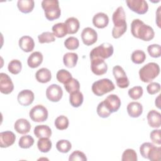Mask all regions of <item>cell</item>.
<instances>
[{
  "label": "cell",
  "instance_id": "1",
  "mask_svg": "<svg viewBox=\"0 0 161 161\" xmlns=\"http://www.w3.org/2000/svg\"><path fill=\"white\" fill-rule=\"evenodd\" d=\"M131 33L132 35L142 40L148 42L155 36L153 28L143 23L140 19H135L131 23Z\"/></svg>",
  "mask_w": 161,
  "mask_h": 161
},
{
  "label": "cell",
  "instance_id": "2",
  "mask_svg": "<svg viewBox=\"0 0 161 161\" xmlns=\"http://www.w3.org/2000/svg\"><path fill=\"white\" fill-rule=\"evenodd\" d=\"M114 27L112 30V36L114 38H119L126 31L127 24L126 22V15L122 6H119L112 16Z\"/></svg>",
  "mask_w": 161,
  "mask_h": 161
},
{
  "label": "cell",
  "instance_id": "3",
  "mask_svg": "<svg viewBox=\"0 0 161 161\" xmlns=\"http://www.w3.org/2000/svg\"><path fill=\"white\" fill-rule=\"evenodd\" d=\"M160 73V67L155 62H150L139 70L140 80L143 82H151Z\"/></svg>",
  "mask_w": 161,
  "mask_h": 161
},
{
  "label": "cell",
  "instance_id": "4",
  "mask_svg": "<svg viewBox=\"0 0 161 161\" xmlns=\"http://www.w3.org/2000/svg\"><path fill=\"white\" fill-rule=\"evenodd\" d=\"M42 7L44 10L46 18L50 21L58 19L60 16L61 10L57 0H43Z\"/></svg>",
  "mask_w": 161,
  "mask_h": 161
},
{
  "label": "cell",
  "instance_id": "5",
  "mask_svg": "<svg viewBox=\"0 0 161 161\" xmlns=\"http://www.w3.org/2000/svg\"><path fill=\"white\" fill-rule=\"evenodd\" d=\"M113 82L109 79H102L94 82L92 85V91L97 96H102L104 94L114 89Z\"/></svg>",
  "mask_w": 161,
  "mask_h": 161
},
{
  "label": "cell",
  "instance_id": "6",
  "mask_svg": "<svg viewBox=\"0 0 161 161\" xmlns=\"http://www.w3.org/2000/svg\"><path fill=\"white\" fill-rule=\"evenodd\" d=\"M114 52L113 45L109 43H103L94 48L90 52V58H99L101 59H106L110 57Z\"/></svg>",
  "mask_w": 161,
  "mask_h": 161
},
{
  "label": "cell",
  "instance_id": "7",
  "mask_svg": "<svg viewBox=\"0 0 161 161\" xmlns=\"http://www.w3.org/2000/svg\"><path fill=\"white\" fill-rule=\"evenodd\" d=\"M47 109L41 104H38L33 107L30 112L29 116L32 121L35 122H43L48 118Z\"/></svg>",
  "mask_w": 161,
  "mask_h": 161
},
{
  "label": "cell",
  "instance_id": "8",
  "mask_svg": "<svg viewBox=\"0 0 161 161\" xmlns=\"http://www.w3.org/2000/svg\"><path fill=\"white\" fill-rule=\"evenodd\" d=\"M113 74L116 81V85L121 89L126 88L130 85V81L124 69L119 65H116L113 68Z\"/></svg>",
  "mask_w": 161,
  "mask_h": 161
},
{
  "label": "cell",
  "instance_id": "9",
  "mask_svg": "<svg viewBox=\"0 0 161 161\" xmlns=\"http://www.w3.org/2000/svg\"><path fill=\"white\" fill-rule=\"evenodd\" d=\"M126 3L132 11L138 14H143L148 9V3L145 0H126Z\"/></svg>",
  "mask_w": 161,
  "mask_h": 161
},
{
  "label": "cell",
  "instance_id": "10",
  "mask_svg": "<svg viewBox=\"0 0 161 161\" xmlns=\"http://www.w3.org/2000/svg\"><path fill=\"white\" fill-rule=\"evenodd\" d=\"M63 96V91L61 87L57 84H53L49 86L46 90V96L52 102L59 101Z\"/></svg>",
  "mask_w": 161,
  "mask_h": 161
},
{
  "label": "cell",
  "instance_id": "11",
  "mask_svg": "<svg viewBox=\"0 0 161 161\" xmlns=\"http://www.w3.org/2000/svg\"><path fill=\"white\" fill-rule=\"evenodd\" d=\"M91 69L95 75H101L106 73L108 65L104 60L99 58H94L91 59Z\"/></svg>",
  "mask_w": 161,
  "mask_h": 161
},
{
  "label": "cell",
  "instance_id": "12",
  "mask_svg": "<svg viewBox=\"0 0 161 161\" xmlns=\"http://www.w3.org/2000/svg\"><path fill=\"white\" fill-rule=\"evenodd\" d=\"M81 38L84 45L90 46L96 42L97 40V33L93 28L86 27L83 29L81 33Z\"/></svg>",
  "mask_w": 161,
  "mask_h": 161
},
{
  "label": "cell",
  "instance_id": "13",
  "mask_svg": "<svg viewBox=\"0 0 161 161\" xmlns=\"http://www.w3.org/2000/svg\"><path fill=\"white\" fill-rule=\"evenodd\" d=\"M14 89V84L9 76L5 73L0 74V91L4 94H9Z\"/></svg>",
  "mask_w": 161,
  "mask_h": 161
},
{
  "label": "cell",
  "instance_id": "14",
  "mask_svg": "<svg viewBox=\"0 0 161 161\" xmlns=\"http://www.w3.org/2000/svg\"><path fill=\"white\" fill-rule=\"evenodd\" d=\"M35 99L34 93L29 89H24L20 91L17 97L19 104L23 106H28L32 104Z\"/></svg>",
  "mask_w": 161,
  "mask_h": 161
},
{
  "label": "cell",
  "instance_id": "15",
  "mask_svg": "<svg viewBox=\"0 0 161 161\" xmlns=\"http://www.w3.org/2000/svg\"><path fill=\"white\" fill-rule=\"evenodd\" d=\"M103 101L111 113L116 112L121 106V100L116 94H110Z\"/></svg>",
  "mask_w": 161,
  "mask_h": 161
},
{
  "label": "cell",
  "instance_id": "16",
  "mask_svg": "<svg viewBox=\"0 0 161 161\" xmlns=\"http://www.w3.org/2000/svg\"><path fill=\"white\" fill-rule=\"evenodd\" d=\"M16 136L11 131H5L0 133V147L7 148L11 146L15 142Z\"/></svg>",
  "mask_w": 161,
  "mask_h": 161
},
{
  "label": "cell",
  "instance_id": "17",
  "mask_svg": "<svg viewBox=\"0 0 161 161\" xmlns=\"http://www.w3.org/2000/svg\"><path fill=\"white\" fill-rule=\"evenodd\" d=\"M148 123L152 128H158L161 126V114L156 110L150 111L147 116Z\"/></svg>",
  "mask_w": 161,
  "mask_h": 161
},
{
  "label": "cell",
  "instance_id": "18",
  "mask_svg": "<svg viewBox=\"0 0 161 161\" xmlns=\"http://www.w3.org/2000/svg\"><path fill=\"white\" fill-rule=\"evenodd\" d=\"M15 131L19 134H26L31 129V125L30 122L24 118H20L16 121L14 125Z\"/></svg>",
  "mask_w": 161,
  "mask_h": 161
},
{
  "label": "cell",
  "instance_id": "19",
  "mask_svg": "<svg viewBox=\"0 0 161 161\" xmlns=\"http://www.w3.org/2000/svg\"><path fill=\"white\" fill-rule=\"evenodd\" d=\"M92 23L97 28H104L109 23V18L104 13H97L92 18Z\"/></svg>",
  "mask_w": 161,
  "mask_h": 161
},
{
  "label": "cell",
  "instance_id": "20",
  "mask_svg": "<svg viewBox=\"0 0 161 161\" xmlns=\"http://www.w3.org/2000/svg\"><path fill=\"white\" fill-rule=\"evenodd\" d=\"M19 46L25 52H31L35 47L33 39L30 36H23L19 40Z\"/></svg>",
  "mask_w": 161,
  "mask_h": 161
},
{
  "label": "cell",
  "instance_id": "21",
  "mask_svg": "<svg viewBox=\"0 0 161 161\" xmlns=\"http://www.w3.org/2000/svg\"><path fill=\"white\" fill-rule=\"evenodd\" d=\"M128 115L131 118H138L143 113V106L138 102H131L126 108Z\"/></svg>",
  "mask_w": 161,
  "mask_h": 161
},
{
  "label": "cell",
  "instance_id": "22",
  "mask_svg": "<svg viewBox=\"0 0 161 161\" xmlns=\"http://www.w3.org/2000/svg\"><path fill=\"white\" fill-rule=\"evenodd\" d=\"M43 58V55L41 52H34L28 58V65L32 69L36 68L42 63Z\"/></svg>",
  "mask_w": 161,
  "mask_h": 161
},
{
  "label": "cell",
  "instance_id": "23",
  "mask_svg": "<svg viewBox=\"0 0 161 161\" xmlns=\"http://www.w3.org/2000/svg\"><path fill=\"white\" fill-rule=\"evenodd\" d=\"M34 134L38 138H50L52 135V130L50 128L45 125H37L34 128Z\"/></svg>",
  "mask_w": 161,
  "mask_h": 161
},
{
  "label": "cell",
  "instance_id": "24",
  "mask_svg": "<svg viewBox=\"0 0 161 161\" xmlns=\"http://www.w3.org/2000/svg\"><path fill=\"white\" fill-rule=\"evenodd\" d=\"M35 77L38 82L47 83L51 80L52 74L49 69L47 68H42L37 70L35 74Z\"/></svg>",
  "mask_w": 161,
  "mask_h": 161
},
{
  "label": "cell",
  "instance_id": "25",
  "mask_svg": "<svg viewBox=\"0 0 161 161\" xmlns=\"http://www.w3.org/2000/svg\"><path fill=\"white\" fill-rule=\"evenodd\" d=\"M17 6L21 12L29 13L33 9L35 2L33 0H18Z\"/></svg>",
  "mask_w": 161,
  "mask_h": 161
},
{
  "label": "cell",
  "instance_id": "26",
  "mask_svg": "<svg viewBox=\"0 0 161 161\" xmlns=\"http://www.w3.org/2000/svg\"><path fill=\"white\" fill-rule=\"evenodd\" d=\"M65 24L67 28L68 34H74L77 33L80 27V23L77 18L74 17H70L67 18Z\"/></svg>",
  "mask_w": 161,
  "mask_h": 161
},
{
  "label": "cell",
  "instance_id": "27",
  "mask_svg": "<svg viewBox=\"0 0 161 161\" xmlns=\"http://www.w3.org/2000/svg\"><path fill=\"white\" fill-rule=\"evenodd\" d=\"M78 60V55L75 53L68 52L66 53L63 57V62L65 67L68 68L74 67Z\"/></svg>",
  "mask_w": 161,
  "mask_h": 161
},
{
  "label": "cell",
  "instance_id": "28",
  "mask_svg": "<svg viewBox=\"0 0 161 161\" xmlns=\"http://www.w3.org/2000/svg\"><path fill=\"white\" fill-rule=\"evenodd\" d=\"M52 31L54 36L57 38H63L67 34H68L67 28L65 23H58L55 24L52 26Z\"/></svg>",
  "mask_w": 161,
  "mask_h": 161
},
{
  "label": "cell",
  "instance_id": "29",
  "mask_svg": "<svg viewBox=\"0 0 161 161\" xmlns=\"http://www.w3.org/2000/svg\"><path fill=\"white\" fill-rule=\"evenodd\" d=\"M84 100V96L81 92L76 91L70 94L69 102L74 108H78L82 105Z\"/></svg>",
  "mask_w": 161,
  "mask_h": 161
},
{
  "label": "cell",
  "instance_id": "30",
  "mask_svg": "<svg viewBox=\"0 0 161 161\" xmlns=\"http://www.w3.org/2000/svg\"><path fill=\"white\" fill-rule=\"evenodd\" d=\"M52 143L48 138H40L38 140L37 147L38 150L43 153L48 152L52 148Z\"/></svg>",
  "mask_w": 161,
  "mask_h": 161
},
{
  "label": "cell",
  "instance_id": "31",
  "mask_svg": "<svg viewBox=\"0 0 161 161\" xmlns=\"http://www.w3.org/2000/svg\"><path fill=\"white\" fill-rule=\"evenodd\" d=\"M64 87L67 92L71 94L72 92L79 91L80 89L79 82L75 78L72 77L67 82L64 84Z\"/></svg>",
  "mask_w": 161,
  "mask_h": 161
},
{
  "label": "cell",
  "instance_id": "32",
  "mask_svg": "<svg viewBox=\"0 0 161 161\" xmlns=\"http://www.w3.org/2000/svg\"><path fill=\"white\" fill-rule=\"evenodd\" d=\"M22 69V64L20 60L18 59H13L11 60L8 65L9 72L14 75L19 74Z\"/></svg>",
  "mask_w": 161,
  "mask_h": 161
},
{
  "label": "cell",
  "instance_id": "33",
  "mask_svg": "<svg viewBox=\"0 0 161 161\" xmlns=\"http://www.w3.org/2000/svg\"><path fill=\"white\" fill-rule=\"evenodd\" d=\"M132 62L136 64H141L144 62L146 59L145 53L141 50H136L133 51L131 55Z\"/></svg>",
  "mask_w": 161,
  "mask_h": 161
},
{
  "label": "cell",
  "instance_id": "34",
  "mask_svg": "<svg viewBox=\"0 0 161 161\" xmlns=\"http://www.w3.org/2000/svg\"><path fill=\"white\" fill-rule=\"evenodd\" d=\"M69 121L68 118L64 115H60L58 116L54 122L55 126L57 129L59 130H64L68 128Z\"/></svg>",
  "mask_w": 161,
  "mask_h": 161
},
{
  "label": "cell",
  "instance_id": "35",
  "mask_svg": "<svg viewBox=\"0 0 161 161\" xmlns=\"http://www.w3.org/2000/svg\"><path fill=\"white\" fill-rule=\"evenodd\" d=\"M56 148L60 152L65 153L70 150L72 148V144L67 140H60L57 142Z\"/></svg>",
  "mask_w": 161,
  "mask_h": 161
},
{
  "label": "cell",
  "instance_id": "36",
  "mask_svg": "<svg viewBox=\"0 0 161 161\" xmlns=\"http://www.w3.org/2000/svg\"><path fill=\"white\" fill-rule=\"evenodd\" d=\"M33 143L34 139L31 136L29 135L22 136L19 138L18 142V145L21 148H28L31 147L33 145Z\"/></svg>",
  "mask_w": 161,
  "mask_h": 161
},
{
  "label": "cell",
  "instance_id": "37",
  "mask_svg": "<svg viewBox=\"0 0 161 161\" xmlns=\"http://www.w3.org/2000/svg\"><path fill=\"white\" fill-rule=\"evenodd\" d=\"M56 77L57 80L59 82L64 84L72 77V74L68 70L65 69H60L57 72Z\"/></svg>",
  "mask_w": 161,
  "mask_h": 161
},
{
  "label": "cell",
  "instance_id": "38",
  "mask_svg": "<svg viewBox=\"0 0 161 161\" xmlns=\"http://www.w3.org/2000/svg\"><path fill=\"white\" fill-rule=\"evenodd\" d=\"M129 96L133 100H137L140 99L143 93V90L141 86H135L128 90Z\"/></svg>",
  "mask_w": 161,
  "mask_h": 161
},
{
  "label": "cell",
  "instance_id": "39",
  "mask_svg": "<svg viewBox=\"0 0 161 161\" xmlns=\"http://www.w3.org/2000/svg\"><path fill=\"white\" fill-rule=\"evenodd\" d=\"M122 161H136L137 160V155L136 152L133 149L128 148L125 150L121 157Z\"/></svg>",
  "mask_w": 161,
  "mask_h": 161
},
{
  "label": "cell",
  "instance_id": "40",
  "mask_svg": "<svg viewBox=\"0 0 161 161\" xmlns=\"http://www.w3.org/2000/svg\"><path fill=\"white\" fill-rule=\"evenodd\" d=\"M38 39L39 43H51L53 42L55 40L53 33L50 31H45L42 33L41 35H39L38 36Z\"/></svg>",
  "mask_w": 161,
  "mask_h": 161
},
{
  "label": "cell",
  "instance_id": "41",
  "mask_svg": "<svg viewBox=\"0 0 161 161\" xmlns=\"http://www.w3.org/2000/svg\"><path fill=\"white\" fill-rule=\"evenodd\" d=\"M161 148L155 145L150 149L148 154V159L152 161H158L160 160Z\"/></svg>",
  "mask_w": 161,
  "mask_h": 161
},
{
  "label": "cell",
  "instance_id": "42",
  "mask_svg": "<svg viewBox=\"0 0 161 161\" xmlns=\"http://www.w3.org/2000/svg\"><path fill=\"white\" fill-rule=\"evenodd\" d=\"M64 45L68 50H75L79 46V41L74 36H70L65 40Z\"/></svg>",
  "mask_w": 161,
  "mask_h": 161
},
{
  "label": "cell",
  "instance_id": "43",
  "mask_svg": "<svg viewBox=\"0 0 161 161\" xmlns=\"http://www.w3.org/2000/svg\"><path fill=\"white\" fill-rule=\"evenodd\" d=\"M97 113L101 118H106L110 116L111 114V111L108 109V108L106 106L105 104L104 103V101H102L99 103L96 109Z\"/></svg>",
  "mask_w": 161,
  "mask_h": 161
},
{
  "label": "cell",
  "instance_id": "44",
  "mask_svg": "<svg viewBox=\"0 0 161 161\" xmlns=\"http://www.w3.org/2000/svg\"><path fill=\"white\" fill-rule=\"evenodd\" d=\"M149 55L153 58L160 57L161 55V47L158 44H152L147 47Z\"/></svg>",
  "mask_w": 161,
  "mask_h": 161
},
{
  "label": "cell",
  "instance_id": "45",
  "mask_svg": "<svg viewBox=\"0 0 161 161\" xmlns=\"http://www.w3.org/2000/svg\"><path fill=\"white\" fill-rule=\"evenodd\" d=\"M69 161H76V160L86 161L87 160V157L83 152H82L79 150H76V151L73 152L70 155L69 158Z\"/></svg>",
  "mask_w": 161,
  "mask_h": 161
},
{
  "label": "cell",
  "instance_id": "46",
  "mask_svg": "<svg viewBox=\"0 0 161 161\" xmlns=\"http://www.w3.org/2000/svg\"><path fill=\"white\" fill-rule=\"evenodd\" d=\"M153 146L154 145L150 142H145L142 144L140 147V152L141 153V155L145 158H148V154L149 153V151Z\"/></svg>",
  "mask_w": 161,
  "mask_h": 161
},
{
  "label": "cell",
  "instance_id": "47",
  "mask_svg": "<svg viewBox=\"0 0 161 161\" xmlns=\"http://www.w3.org/2000/svg\"><path fill=\"white\" fill-rule=\"evenodd\" d=\"M147 91L149 94H155L160 91V85L158 82H151L147 86Z\"/></svg>",
  "mask_w": 161,
  "mask_h": 161
},
{
  "label": "cell",
  "instance_id": "48",
  "mask_svg": "<svg viewBox=\"0 0 161 161\" xmlns=\"http://www.w3.org/2000/svg\"><path fill=\"white\" fill-rule=\"evenodd\" d=\"M160 130H153L150 133V138L153 143L157 145H161Z\"/></svg>",
  "mask_w": 161,
  "mask_h": 161
},
{
  "label": "cell",
  "instance_id": "49",
  "mask_svg": "<svg viewBox=\"0 0 161 161\" xmlns=\"http://www.w3.org/2000/svg\"><path fill=\"white\" fill-rule=\"evenodd\" d=\"M160 94H159L158 95V96L157 97V99H155V105L157 106V107L158 108H160V101H159V99H160Z\"/></svg>",
  "mask_w": 161,
  "mask_h": 161
}]
</instances>
